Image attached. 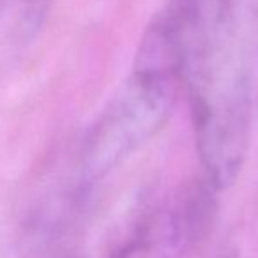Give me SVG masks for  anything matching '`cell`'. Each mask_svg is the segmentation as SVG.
Returning a JSON list of instances; mask_svg holds the SVG:
<instances>
[{
    "label": "cell",
    "mask_w": 258,
    "mask_h": 258,
    "mask_svg": "<svg viewBox=\"0 0 258 258\" xmlns=\"http://www.w3.org/2000/svg\"><path fill=\"white\" fill-rule=\"evenodd\" d=\"M218 191L207 182L189 186L172 204L140 218L108 258H179L209 221Z\"/></svg>",
    "instance_id": "3957f363"
},
{
    "label": "cell",
    "mask_w": 258,
    "mask_h": 258,
    "mask_svg": "<svg viewBox=\"0 0 258 258\" xmlns=\"http://www.w3.org/2000/svg\"><path fill=\"white\" fill-rule=\"evenodd\" d=\"M225 258H237V256H225Z\"/></svg>",
    "instance_id": "5b68a950"
},
{
    "label": "cell",
    "mask_w": 258,
    "mask_h": 258,
    "mask_svg": "<svg viewBox=\"0 0 258 258\" xmlns=\"http://www.w3.org/2000/svg\"><path fill=\"white\" fill-rule=\"evenodd\" d=\"M4 15L16 34L32 37L39 32L53 0H2Z\"/></svg>",
    "instance_id": "277c9868"
},
{
    "label": "cell",
    "mask_w": 258,
    "mask_h": 258,
    "mask_svg": "<svg viewBox=\"0 0 258 258\" xmlns=\"http://www.w3.org/2000/svg\"><path fill=\"white\" fill-rule=\"evenodd\" d=\"M182 89L177 62L140 41L131 73L82 140L76 175L92 187L127 161L165 127Z\"/></svg>",
    "instance_id": "7a4b0ae2"
},
{
    "label": "cell",
    "mask_w": 258,
    "mask_h": 258,
    "mask_svg": "<svg viewBox=\"0 0 258 258\" xmlns=\"http://www.w3.org/2000/svg\"><path fill=\"white\" fill-rule=\"evenodd\" d=\"M175 32L204 179L225 191L242 172L253 122L254 71L239 0H191L177 11Z\"/></svg>",
    "instance_id": "6da1fadb"
}]
</instances>
